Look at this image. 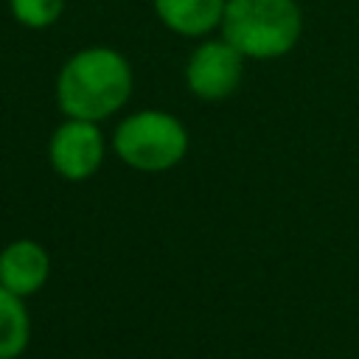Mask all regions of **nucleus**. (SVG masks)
I'll return each instance as SVG.
<instances>
[{"instance_id": "f257e3e1", "label": "nucleus", "mask_w": 359, "mask_h": 359, "mask_svg": "<svg viewBox=\"0 0 359 359\" xmlns=\"http://www.w3.org/2000/svg\"><path fill=\"white\" fill-rule=\"evenodd\" d=\"M132 67L126 56L107 45L76 50L56 76V104L65 118L101 123L123 109L132 95Z\"/></svg>"}, {"instance_id": "f03ea898", "label": "nucleus", "mask_w": 359, "mask_h": 359, "mask_svg": "<svg viewBox=\"0 0 359 359\" xmlns=\"http://www.w3.org/2000/svg\"><path fill=\"white\" fill-rule=\"evenodd\" d=\"M222 39L244 59H280L300 42L303 11L294 0H227Z\"/></svg>"}, {"instance_id": "7ed1b4c3", "label": "nucleus", "mask_w": 359, "mask_h": 359, "mask_svg": "<svg viewBox=\"0 0 359 359\" xmlns=\"http://www.w3.org/2000/svg\"><path fill=\"white\" fill-rule=\"evenodd\" d=\"M191 135L185 123L165 109L129 112L112 132V151L123 165L143 174H163L188 154Z\"/></svg>"}, {"instance_id": "20e7f679", "label": "nucleus", "mask_w": 359, "mask_h": 359, "mask_svg": "<svg viewBox=\"0 0 359 359\" xmlns=\"http://www.w3.org/2000/svg\"><path fill=\"white\" fill-rule=\"evenodd\" d=\"M244 76V56L227 39H202L185 62V84L202 101L230 98Z\"/></svg>"}, {"instance_id": "39448f33", "label": "nucleus", "mask_w": 359, "mask_h": 359, "mask_svg": "<svg viewBox=\"0 0 359 359\" xmlns=\"http://www.w3.org/2000/svg\"><path fill=\"white\" fill-rule=\"evenodd\" d=\"M104 151H107V143L98 123L79 121V118H65L50 132V140H48V163L67 182L90 180L101 168Z\"/></svg>"}, {"instance_id": "423d86ee", "label": "nucleus", "mask_w": 359, "mask_h": 359, "mask_svg": "<svg viewBox=\"0 0 359 359\" xmlns=\"http://www.w3.org/2000/svg\"><path fill=\"white\" fill-rule=\"evenodd\" d=\"M50 278V252L34 238H14L0 250V286L17 297L36 294Z\"/></svg>"}, {"instance_id": "0eeeda50", "label": "nucleus", "mask_w": 359, "mask_h": 359, "mask_svg": "<svg viewBox=\"0 0 359 359\" xmlns=\"http://www.w3.org/2000/svg\"><path fill=\"white\" fill-rule=\"evenodd\" d=\"M227 0H154L157 20L180 36H208L222 25Z\"/></svg>"}, {"instance_id": "6e6552de", "label": "nucleus", "mask_w": 359, "mask_h": 359, "mask_svg": "<svg viewBox=\"0 0 359 359\" xmlns=\"http://www.w3.org/2000/svg\"><path fill=\"white\" fill-rule=\"evenodd\" d=\"M31 342V314L22 297L0 286V359H20Z\"/></svg>"}, {"instance_id": "1a4fd4ad", "label": "nucleus", "mask_w": 359, "mask_h": 359, "mask_svg": "<svg viewBox=\"0 0 359 359\" xmlns=\"http://www.w3.org/2000/svg\"><path fill=\"white\" fill-rule=\"evenodd\" d=\"M11 17L31 31H45L59 22L65 11V0H8Z\"/></svg>"}]
</instances>
